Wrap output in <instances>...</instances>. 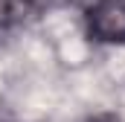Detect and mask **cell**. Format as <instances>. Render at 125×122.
<instances>
[{"label":"cell","mask_w":125,"mask_h":122,"mask_svg":"<svg viewBox=\"0 0 125 122\" xmlns=\"http://www.w3.org/2000/svg\"><path fill=\"white\" fill-rule=\"evenodd\" d=\"M87 35L99 44H125V0H96L84 12Z\"/></svg>","instance_id":"6da1fadb"},{"label":"cell","mask_w":125,"mask_h":122,"mask_svg":"<svg viewBox=\"0 0 125 122\" xmlns=\"http://www.w3.org/2000/svg\"><path fill=\"white\" fill-rule=\"evenodd\" d=\"M29 12H52V9H61V6H70L73 0H21Z\"/></svg>","instance_id":"7a4b0ae2"},{"label":"cell","mask_w":125,"mask_h":122,"mask_svg":"<svg viewBox=\"0 0 125 122\" xmlns=\"http://www.w3.org/2000/svg\"><path fill=\"white\" fill-rule=\"evenodd\" d=\"M84 122H119L114 113H93V116H87Z\"/></svg>","instance_id":"3957f363"}]
</instances>
